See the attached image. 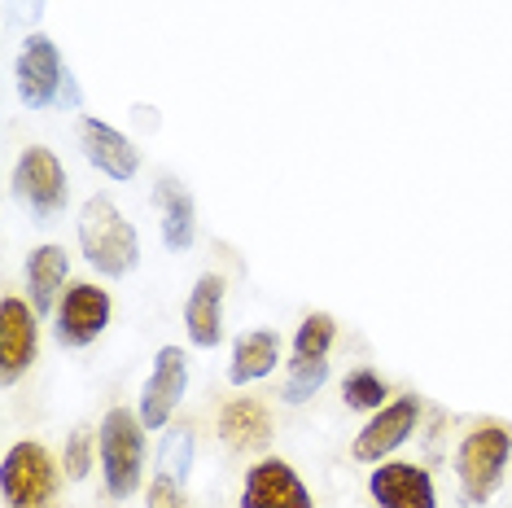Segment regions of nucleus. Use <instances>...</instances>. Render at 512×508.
I'll return each instance as SVG.
<instances>
[{
    "label": "nucleus",
    "instance_id": "nucleus-1",
    "mask_svg": "<svg viewBox=\"0 0 512 508\" xmlns=\"http://www.w3.org/2000/svg\"><path fill=\"white\" fill-rule=\"evenodd\" d=\"M79 250L101 276H127L141 259V237L110 198H88L79 206Z\"/></svg>",
    "mask_w": 512,
    "mask_h": 508
},
{
    "label": "nucleus",
    "instance_id": "nucleus-2",
    "mask_svg": "<svg viewBox=\"0 0 512 508\" xmlns=\"http://www.w3.org/2000/svg\"><path fill=\"white\" fill-rule=\"evenodd\" d=\"M512 456V434L499 421H482L464 434L456 452V478H460V500L464 504H486L504 482Z\"/></svg>",
    "mask_w": 512,
    "mask_h": 508
},
{
    "label": "nucleus",
    "instance_id": "nucleus-3",
    "mask_svg": "<svg viewBox=\"0 0 512 508\" xmlns=\"http://www.w3.org/2000/svg\"><path fill=\"white\" fill-rule=\"evenodd\" d=\"M101 473L114 500H127L145 473V421L132 408H110L101 421Z\"/></svg>",
    "mask_w": 512,
    "mask_h": 508
},
{
    "label": "nucleus",
    "instance_id": "nucleus-4",
    "mask_svg": "<svg viewBox=\"0 0 512 508\" xmlns=\"http://www.w3.org/2000/svg\"><path fill=\"white\" fill-rule=\"evenodd\" d=\"M0 487L9 508H49L57 491V465L40 443H14L0 465Z\"/></svg>",
    "mask_w": 512,
    "mask_h": 508
},
{
    "label": "nucleus",
    "instance_id": "nucleus-5",
    "mask_svg": "<svg viewBox=\"0 0 512 508\" xmlns=\"http://www.w3.org/2000/svg\"><path fill=\"white\" fill-rule=\"evenodd\" d=\"M106 325H110V294L97 290V285L79 281L57 303V342L71 346V351H84L88 342H97Z\"/></svg>",
    "mask_w": 512,
    "mask_h": 508
},
{
    "label": "nucleus",
    "instance_id": "nucleus-6",
    "mask_svg": "<svg viewBox=\"0 0 512 508\" xmlns=\"http://www.w3.org/2000/svg\"><path fill=\"white\" fill-rule=\"evenodd\" d=\"M416 417H421V403H416V395H403V399L386 403V408H381L377 417H372L364 430L355 434L351 456L359 460V465H381L394 447H403L407 438H412Z\"/></svg>",
    "mask_w": 512,
    "mask_h": 508
},
{
    "label": "nucleus",
    "instance_id": "nucleus-7",
    "mask_svg": "<svg viewBox=\"0 0 512 508\" xmlns=\"http://www.w3.org/2000/svg\"><path fill=\"white\" fill-rule=\"evenodd\" d=\"M184 386H189V360L180 346H162L154 355V373H149L141 390V421L145 430H162L171 421V412L180 408Z\"/></svg>",
    "mask_w": 512,
    "mask_h": 508
},
{
    "label": "nucleus",
    "instance_id": "nucleus-8",
    "mask_svg": "<svg viewBox=\"0 0 512 508\" xmlns=\"http://www.w3.org/2000/svg\"><path fill=\"white\" fill-rule=\"evenodd\" d=\"M40 311L22 298H5L0 303V373L5 381H18L36 364L40 355V325H36Z\"/></svg>",
    "mask_w": 512,
    "mask_h": 508
},
{
    "label": "nucleus",
    "instance_id": "nucleus-9",
    "mask_svg": "<svg viewBox=\"0 0 512 508\" xmlns=\"http://www.w3.org/2000/svg\"><path fill=\"white\" fill-rule=\"evenodd\" d=\"M14 193H18L22 202H31V211H40V215L62 211V206H66V171L53 158V149L31 145L27 154L18 158V167H14Z\"/></svg>",
    "mask_w": 512,
    "mask_h": 508
},
{
    "label": "nucleus",
    "instance_id": "nucleus-10",
    "mask_svg": "<svg viewBox=\"0 0 512 508\" xmlns=\"http://www.w3.org/2000/svg\"><path fill=\"white\" fill-rule=\"evenodd\" d=\"M241 508H316V504H311V491L302 487L294 465L259 460L241 482Z\"/></svg>",
    "mask_w": 512,
    "mask_h": 508
},
{
    "label": "nucleus",
    "instance_id": "nucleus-11",
    "mask_svg": "<svg viewBox=\"0 0 512 508\" xmlns=\"http://www.w3.org/2000/svg\"><path fill=\"white\" fill-rule=\"evenodd\" d=\"M368 495L377 500V508H438L434 478L421 465H377L368 478Z\"/></svg>",
    "mask_w": 512,
    "mask_h": 508
},
{
    "label": "nucleus",
    "instance_id": "nucleus-12",
    "mask_svg": "<svg viewBox=\"0 0 512 508\" xmlns=\"http://www.w3.org/2000/svg\"><path fill=\"white\" fill-rule=\"evenodd\" d=\"M62 57H57V44L49 36H31L27 49L18 57V92L31 110L53 106L57 88H62Z\"/></svg>",
    "mask_w": 512,
    "mask_h": 508
},
{
    "label": "nucleus",
    "instance_id": "nucleus-13",
    "mask_svg": "<svg viewBox=\"0 0 512 508\" xmlns=\"http://www.w3.org/2000/svg\"><path fill=\"white\" fill-rule=\"evenodd\" d=\"M79 145H84L88 163L97 167L101 176H110V180H132L136 167H141L136 145L127 141L123 132H114L110 123H101V119H84V123H79Z\"/></svg>",
    "mask_w": 512,
    "mask_h": 508
},
{
    "label": "nucleus",
    "instance_id": "nucleus-14",
    "mask_svg": "<svg viewBox=\"0 0 512 508\" xmlns=\"http://www.w3.org/2000/svg\"><path fill=\"white\" fill-rule=\"evenodd\" d=\"M184 329H189V342L211 351L224 338V276H202L189 294V307H184Z\"/></svg>",
    "mask_w": 512,
    "mask_h": 508
},
{
    "label": "nucleus",
    "instance_id": "nucleus-15",
    "mask_svg": "<svg viewBox=\"0 0 512 508\" xmlns=\"http://www.w3.org/2000/svg\"><path fill=\"white\" fill-rule=\"evenodd\" d=\"M219 438H224L232 452H259V447H267V438H272L267 408L259 399H232L219 412Z\"/></svg>",
    "mask_w": 512,
    "mask_h": 508
},
{
    "label": "nucleus",
    "instance_id": "nucleus-16",
    "mask_svg": "<svg viewBox=\"0 0 512 508\" xmlns=\"http://www.w3.org/2000/svg\"><path fill=\"white\" fill-rule=\"evenodd\" d=\"M281 360V338L272 329H254L241 333L237 346H232V364H228V381L232 386H250V381L267 377Z\"/></svg>",
    "mask_w": 512,
    "mask_h": 508
},
{
    "label": "nucleus",
    "instance_id": "nucleus-17",
    "mask_svg": "<svg viewBox=\"0 0 512 508\" xmlns=\"http://www.w3.org/2000/svg\"><path fill=\"white\" fill-rule=\"evenodd\" d=\"M154 202L162 211V241L171 250H189L197 237V215H193V198L180 180H158Z\"/></svg>",
    "mask_w": 512,
    "mask_h": 508
},
{
    "label": "nucleus",
    "instance_id": "nucleus-18",
    "mask_svg": "<svg viewBox=\"0 0 512 508\" xmlns=\"http://www.w3.org/2000/svg\"><path fill=\"white\" fill-rule=\"evenodd\" d=\"M66 272H71V263H66V250L62 246L31 250V259H27V285H31V307H36L40 316L57 307V294H62V285H66Z\"/></svg>",
    "mask_w": 512,
    "mask_h": 508
},
{
    "label": "nucleus",
    "instance_id": "nucleus-19",
    "mask_svg": "<svg viewBox=\"0 0 512 508\" xmlns=\"http://www.w3.org/2000/svg\"><path fill=\"white\" fill-rule=\"evenodd\" d=\"M333 316L329 311H311L307 320L298 325V338H294V360H324L329 355V346H333Z\"/></svg>",
    "mask_w": 512,
    "mask_h": 508
},
{
    "label": "nucleus",
    "instance_id": "nucleus-20",
    "mask_svg": "<svg viewBox=\"0 0 512 508\" xmlns=\"http://www.w3.org/2000/svg\"><path fill=\"white\" fill-rule=\"evenodd\" d=\"M342 399L355 412H381L386 408V381L372 373V368H359V373L342 381Z\"/></svg>",
    "mask_w": 512,
    "mask_h": 508
},
{
    "label": "nucleus",
    "instance_id": "nucleus-21",
    "mask_svg": "<svg viewBox=\"0 0 512 508\" xmlns=\"http://www.w3.org/2000/svg\"><path fill=\"white\" fill-rule=\"evenodd\" d=\"M324 377H329V360H294V364H289L281 399L285 403H307L324 386Z\"/></svg>",
    "mask_w": 512,
    "mask_h": 508
},
{
    "label": "nucleus",
    "instance_id": "nucleus-22",
    "mask_svg": "<svg viewBox=\"0 0 512 508\" xmlns=\"http://www.w3.org/2000/svg\"><path fill=\"white\" fill-rule=\"evenodd\" d=\"M189 465H193V430L176 425V430H167V438H162V447H158V473L184 482Z\"/></svg>",
    "mask_w": 512,
    "mask_h": 508
},
{
    "label": "nucleus",
    "instance_id": "nucleus-23",
    "mask_svg": "<svg viewBox=\"0 0 512 508\" xmlns=\"http://www.w3.org/2000/svg\"><path fill=\"white\" fill-rule=\"evenodd\" d=\"M145 508H189L184 482L167 478V473H158V478L149 482V491H145Z\"/></svg>",
    "mask_w": 512,
    "mask_h": 508
},
{
    "label": "nucleus",
    "instance_id": "nucleus-24",
    "mask_svg": "<svg viewBox=\"0 0 512 508\" xmlns=\"http://www.w3.org/2000/svg\"><path fill=\"white\" fill-rule=\"evenodd\" d=\"M92 465V434L88 430H75L71 443H66V478L79 482Z\"/></svg>",
    "mask_w": 512,
    "mask_h": 508
}]
</instances>
